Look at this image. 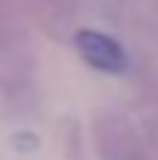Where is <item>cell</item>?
Returning a JSON list of instances; mask_svg holds the SVG:
<instances>
[{"instance_id":"6da1fadb","label":"cell","mask_w":158,"mask_h":160,"mask_svg":"<svg viewBox=\"0 0 158 160\" xmlns=\"http://www.w3.org/2000/svg\"><path fill=\"white\" fill-rule=\"evenodd\" d=\"M75 51L90 68L101 71V74H125L128 71V53L113 36L101 33V30H78L75 33Z\"/></svg>"},{"instance_id":"7a4b0ae2","label":"cell","mask_w":158,"mask_h":160,"mask_svg":"<svg viewBox=\"0 0 158 160\" xmlns=\"http://www.w3.org/2000/svg\"><path fill=\"white\" fill-rule=\"evenodd\" d=\"M95 145H99V151L105 154V160H128V157H137L134 151H131V145H134V128H131V122L125 119L123 113H117V110H101V113H95Z\"/></svg>"},{"instance_id":"3957f363","label":"cell","mask_w":158,"mask_h":160,"mask_svg":"<svg viewBox=\"0 0 158 160\" xmlns=\"http://www.w3.org/2000/svg\"><path fill=\"white\" fill-rule=\"evenodd\" d=\"M128 160H137V157H128Z\"/></svg>"}]
</instances>
